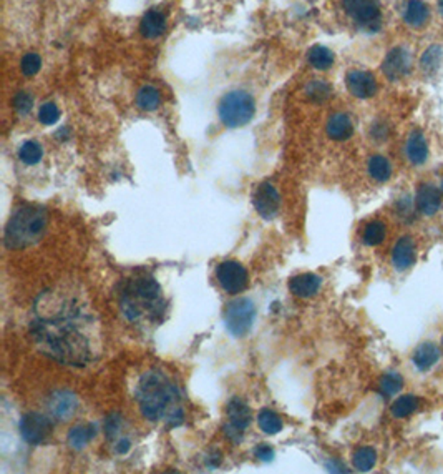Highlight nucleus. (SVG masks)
<instances>
[{
  "mask_svg": "<svg viewBox=\"0 0 443 474\" xmlns=\"http://www.w3.org/2000/svg\"><path fill=\"white\" fill-rule=\"evenodd\" d=\"M30 335L44 354L67 366L85 368L102 353L98 318L75 283H60L39 295Z\"/></svg>",
  "mask_w": 443,
  "mask_h": 474,
  "instance_id": "1",
  "label": "nucleus"
},
{
  "mask_svg": "<svg viewBox=\"0 0 443 474\" xmlns=\"http://www.w3.org/2000/svg\"><path fill=\"white\" fill-rule=\"evenodd\" d=\"M140 411L152 423H164L176 428L185 421L181 395L178 386L159 370H150L141 375L136 386Z\"/></svg>",
  "mask_w": 443,
  "mask_h": 474,
  "instance_id": "2",
  "label": "nucleus"
},
{
  "mask_svg": "<svg viewBox=\"0 0 443 474\" xmlns=\"http://www.w3.org/2000/svg\"><path fill=\"white\" fill-rule=\"evenodd\" d=\"M118 302L126 320L138 328L157 325L166 312V300L161 286L146 271H136L135 275L123 280Z\"/></svg>",
  "mask_w": 443,
  "mask_h": 474,
  "instance_id": "3",
  "label": "nucleus"
},
{
  "mask_svg": "<svg viewBox=\"0 0 443 474\" xmlns=\"http://www.w3.org/2000/svg\"><path fill=\"white\" fill-rule=\"evenodd\" d=\"M45 230H47V213H45V210L35 207V205H24V207L17 208L8 220L6 235H4V243L11 250L32 247L42 238Z\"/></svg>",
  "mask_w": 443,
  "mask_h": 474,
  "instance_id": "4",
  "label": "nucleus"
},
{
  "mask_svg": "<svg viewBox=\"0 0 443 474\" xmlns=\"http://www.w3.org/2000/svg\"><path fill=\"white\" fill-rule=\"evenodd\" d=\"M219 118L230 129L248 125L256 113V102L244 90H232L219 102Z\"/></svg>",
  "mask_w": 443,
  "mask_h": 474,
  "instance_id": "5",
  "label": "nucleus"
},
{
  "mask_svg": "<svg viewBox=\"0 0 443 474\" xmlns=\"http://www.w3.org/2000/svg\"><path fill=\"white\" fill-rule=\"evenodd\" d=\"M256 307L249 298H237L226 307L225 323L230 333L236 338L246 336L253 328Z\"/></svg>",
  "mask_w": 443,
  "mask_h": 474,
  "instance_id": "6",
  "label": "nucleus"
},
{
  "mask_svg": "<svg viewBox=\"0 0 443 474\" xmlns=\"http://www.w3.org/2000/svg\"><path fill=\"white\" fill-rule=\"evenodd\" d=\"M342 6L362 29L377 30L381 25L378 0H342Z\"/></svg>",
  "mask_w": 443,
  "mask_h": 474,
  "instance_id": "7",
  "label": "nucleus"
},
{
  "mask_svg": "<svg viewBox=\"0 0 443 474\" xmlns=\"http://www.w3.org/2000/svg\"><path fill=\"white\" fill-rule=\"evenodd\" d=\"M52 421L40 413H27L20 419V435L25 443L42 444L52 435Z\"/></svg>",
  "mask_w": 443,
  "mask_h": 474,
  "instance_id": "8",
  "label": "nucleus"
},
{
  "mask_svg": "<svg viewBox=\"0 0 443 474\" xmlns=\"http://www.w3.org/2000/svg\"><path fill=\"white\" fill-rule=\"evenodd\" d=\"M216 278L221 288L231 295L241 293L248 286V271L241 263L232 260L219 263L216 267Z\"/></svg>",
  "mask_w": 443,
  "mask_h": 474,
  "instance_id": "9",
  "label": "nucleus"
},
{
  "mask_svg": "<svg viewBox=\"0 0 443 474\" xmlns=\"http://www.w3.org/2000/svg\"><path fill=\"white\" fill-rule=\"evenodd\" d=\"M253 203L256 212L259 213V217L264 218V220H272V218L279 213L281 207L279 191H277L276 186L271 184H261L254 191Z\"/></svg>",
  "mask_w": 443,
  "mask_h": 474,
  "instance_id": "10",
  "label": "nucleus"
},
{
  "mask_svg": "<svg viewBox=\"0 0 443 474\" xmlns=\"http://www.w3.org/2000/svg\"><path fill=\"white\" fill-rule=\"evenodd\" d=\"M412 62H410V53L405 49L395 47L392 49L382 62V72L389 80H402L410 72Z\"/></svg>",
  "mask_w": 443,
  "mask_h": 474,
  "instance_id": "11",
  "label": "nucleus"
},
{
  "mask_svg": "<svg viewBox=\"0 0 443 474\" xmlns=\"http://www.w3.org/2000/svg\"><path fill=\"white\" fill-rule=\"evenodd\" d=\"M442 191L432 184H422L415 193V207L423 217H435L442 210Z\"/></svg>",
  "mask_w": 443,
  "mask_h": 474,
  "instance_id": "12",
  "label": "nucleus"
},
{
  "mask_svg": "<svg viewBox=\"0 0 443 474\" xmlns=\"http://www.w3.org/2000/svg\"><path fill=\"white\" fill-rule=\"evenodd\" d=\"M345 84L349 92L357 98H371L377 94V80L371 72L352 70L345 77Z\"/></svg>",
  "mask_w": 443,
  "mask_h": 474,
  "instance_id": "13",
  "label": "nucleus"
},
{
  "mask_svg": "<svg viewBox=\"0 0 443 474\" xmlns=\"http://www.w3.org/2000/svg\"><path fill=\"white\" fill-rule=\"evenodd\" d=\"M77 409H79V399L70 391H57L48 401L50 414L60 421H67L75 416Z\"/></svg>",
  "mask_w": 443,
  "mask_h": 474,
  "instance_id": "14",
  "label": "nucleus"
},
{
  "mask_svg": "<svg viewBox=\"0 0 443 474\" xmlns=\"http://www.w3.org/2000/svg\"><path fill=\"white\" fill-rule=\"evenodd\" d=\"M392 263L399 271H407L417 263V248L410 236H402L397 240L392 250Z\"/></svg>",
  "mask_w": 443,
  "mask_h": 474,
  "instance_id": "15",
  "label": "nucleus"
},
{
  "mask_svg": "<svg viewBox=\"0 0 443 474\" xmlns=\"http://www.w3.org/2000/svg\"><path fill=\"white\" fill-rule=\"evenodd\" d=\"M442 353L440 348L432 341H425V343H420L412 353V363L415 364L418 371L425 373L430 371L432 368H435L438 361H440Z\"/></svg>",
  "mask_w": 443,
  "mask_h": 474,
  "instance_id": "16",
  "label": "nucleus"
},
{
  "mask_svg": "<svg viewBox=\"0 0 443 474\" xmlns=\"http://www.w3.org/2000/svg\"><path fill=\"white\" fill-rule=\"evenodd\" d=\"M322 286V278L314 275V273H300V275L294 276L289 281V290L292 295L298 298H310L316 293H319Z\"/></svg>",
  "mask_w": 443,
  "mask_h": 474,
  "instance_id": "17",
  "label": "nucleus"
},
{
  "mask_svg": "<svg viewBox=\"0 0 443 474\" xmlns=\"http://www.w3.org/2000/svg\"><path fill=\"white\" fill-rule=\"evenodd\" d=\"M227 418H230V423L226 426L232 428V430H237L241 433H244L248 430V426L253 421V416H251V409L248 408V404L241 399H231L227 403Z\"/></svg>",
  "mask_w": 443,
  "mask_h": 474,
  "instance_id": "18",
  "label": "nucleus"
},
{
  "mask_svg": "<svg viewBox=\"0 0 443 474\" xmlns=\"http://www.w3.org/2000/svg\"><path fill=\"white\" fill-rule=\"evenodd\" d=\"M405 153H407L409 162L412 165H423L428 158V143L425 136L420 130H414L409 135L407 145H405Z\"/></svg>",
  "mask_w": 443,
  "mask_h": 474,
  "instance_id": "19",
  "label": "nucleus"
},
{
  "mask_svg": "<svg viewBox=\"0 0 443 474\" xmlns=\"http://www.w3.org/2000/svg\"><path fill=\"white\" fill-rule=\"evenodd\" d=\"M326 130H327V135L331 136L332 140H336V142H344V140L352 136L354 124L347 113L337 112L329 118Z\"/></svg>",
  "mask_w": 443,
  "mask_h": 474,
  "instance_id": "20",
  "label": "nucleus"
},
{
  "mask_svg": "<svg viewBox=\"0 0 443 474\" xmlns=\"http://www.w3.org/2000/svg\"><path fill=\"white\" fill-rule=\"evenodd\" d=\"M166 30V17L163 12L152 8L143 15L140 24V32L145 39H158Z\"/></svg>",
  "mask_w": 443,
  "mask_h": 474,
  "instance_id": "21",
  "label": "nucleus"
},
{
  "mask_svg": "<svg viewBox=\"0 0 443 474\" xmlns=\"http://www.w3.org/2000/svg\"><path fill=\"white\" fill-rule=\"evenodd\" d=\"M428 17H430V12H428L427 4L423 0H409L407 7H405L404 19L410 27L420 29V27L427 24Z\"/></svg>",
  "mask_w": 443,
  "mask_h": 474,
  "instance_id": "22",
  "label": "nucleus"
},
{
  "mask_svg": "<svg viewBox=\"0 0 443 474\" xmlns=\"http://www.w3.org/2000/svg\"><path fill=\"white\" fill-rule=\"evenodd\" d=\"M420 404H422V399L418 396L414 395H404L399 396L390 406V414L397 419H404L412 416L414 413L418 411Z\"/></svg>",
  "mask_w": 443,
  "mask_h": 474,
  "instance_id": "23",
  "label": "nucleus"
},
{
  "mask_svg": "<svg viewBox=\"0 0 443 474\" xmlns=\"http://www.w3.org/2000/svg\"><path fill=\"white\" fill-rule=\"evenodd\" d=\"M97 436V426L95 425H79L73 426L68 433V443L73 449L80 451Z\"/></svg>",
  "mask_w": 443,
  "mask_h": 474,
  "instance_id": "24",
  "label": "nucleus"
},
{
  "mask_svg": "<svg viewBox=\"0 0 443 474\" xmlns=\"http://www.w3.org/2000/svg\"><path fill=\"white\" fill-rule=\"evenodd\" d=\"M367 168L369 175H371L376 181H378V184H385V181L390 180L392 165L385 157H382V155H373V157H371Z\"/></svg>",
  "mask_w": 443,
  "mask_h": 474,
  "instance_id": "25",
  "label": "nucleus"
},
{
  "mask_svg": "<svg viewBox=\"0 0 443 474\" xmlns=\"http://www.w3.org/2000/svg\"><path fill=\"white\" fill-rule=\"evenodd\" d=\"M387 236V226L382 220H372L364 226L362 231V241L367 247H377V245L383 243Z\"/></svg>",
  "mask_w": 443,
  "mask_h": 474,
  "instance_id": "26",
  "label": "nucleus"
},
{
  "mask_svg": "<svg viewBox=\"0 0 443 474\" xmlns=\"http://www.w3.org/2000/svg\"><path fill=\"white\" fill-rule=\"evenodd\" d=\"M402 388H404V376L397 371L385 373L378 381V393L383 398H392V396L400 393Z\"/></svg>",
  "mask_w": 443,
  "mask_h": 474,
  "instance_id": "27",
  "label": "nucleus"
},
{
  "mask_svg": "<svg viewBox=\"0 0 443 474\" xmlns=\"http://www.w3.org/2000/svg\"><path fill=\"white\" fill-rule=\"evenodd\" d=\"M308 60L310 65L317 68V70H327V68L334 65V53H332L327 47H322V45H314V47L309 50Z\"/></svg>",
  "mask_w": 443,
  "mask_h": 474,
  "instance_id": "28",
  "label": "nucleus"
},
{
  "mask_svg": "<svg viewBox=\"0 0 443 474\" xmlns=\"http://www.w3.org/2000/svg\"><path fill=\"white\" fill-rule=\"evenodd\" d=\"M136 103H138L141 110L153 112L157 110L159 103H161V95H159L157 87L145 85L138 92V95H136Z\"/></svg>",
  "mask_w": 443,
  "mask_h": 474,
  "instance_id": "29",
  "label": "nucleus"
},
{
  "mask_svg": "<svg viewBox=\"0 0 443 474\" xmlns=\"http://www.w3.org/2000/svg\"><path fill=\"white\" fill-rule=\"evenodd\" d=\"M377 463V451L371 448V446H362L355 451L352 456V466L357 469V471L367 473L376 466Z\"/></svg>",
  "mask_w": 443,
  "mask_h": 474,
  "instance_id": "30",
  "label": "nucleus"
},
{
  "mask_svg": "<svg viewBox=\"0 0 443 474\" xmlns=\"http://www.w3.org/2000/svg\"><path fill=\"white\" fill-rule=\"evenodd\" d=\"M258 425L266 435H277L282 430V419L271 409H263L258 416Z\"/></svg>",
  "mask_w": 443,
  "mask_h": 474,
  "instance_id": "31",
  "label": "nucleus"
},
{
  "mask_svg": "<svg viewBox=\"0 0 443 474\" xmlns=\"http://www.w3.org/2000/svg\"><path fill=\"white\" fill-rule=\"evenodd\" d=\"M443 60V50L438 45H432L425 50L422 58H420V67L425 74H433L438 70V67L442 65Z\"/></svg>",
  "mask_w": 443,
  "mask_h": 474,
  "instance_id": "32",
  "label": "nucleus"
},
{
  "mask_svg": "<svg viewBox=\"0 0 443 474\" xmlns=\"http://www.w3.org/2000/svg\"><path fill=\"white\" fill-rule=\"evenodd\" d=\"M18 157H20V160L27 163V165H35V163H39L44 157L42 145L35 142V140H29V142H25L20 147V150H18Z\"/></svg>",
  "mask_w": 443,
  "mask_h": 474,
  "instance_id": "33",
  "label": "nucleus"
},
{
  "mask_svg": "<svg viewBox=\"0 0 443 474\" xmlns=\"http://www.w3.org/2000/svg\"><path fill=\"white\" fill-rule=\"evenodd\" d=\"M305 95L316 103H322L332 95V87L324 80H312L305 87Z\"/></svg>",
  "mask_w": 443,
  "mask_h": 474,
  "instance_id": "34",
  "label": "nucleus"
},
{
  "mask_svg": "<svg viewBox=\"0 0 443 474\" xmlns=\"http://www.w3.org/2000/svg\"><path fill=\"white\" fill-rule=\"evenodd\" d=\"M39 120L42 122L44 125L57 124V122L60 120V108L52 102L44 103L39 110Z\"/></svg>",
  "mask_w": 443,
  "mask_h": 474,
  "instance_id": "35",
  "label": "nucleus"
},
{
  "mask_svg": "<svg viewBox=\"0 0 443 474\" xmlns=\"http://www.w3.org/2000/svg\"><path fill=\"white\" fill-rule=\"evenodd\" d=\"M20 67H22V72H24V75H27V77L37 75V74H39L40 67H42V58H40L39 53L30 52V53H27V56H24V58H22Z\"/></svg>",
  "mask_w": 443,
  "mask_h": 474,
  "instance_id": "36",
  "label": "nucleus"
},
{
  "mask_svg": "<svg viewBox=\"0 0 443 474\" xmlns=\"http://www.w3.org/2000/svg\"><path fill=\"white\" fill-rule=\"evenodd\" d=\"M395 212H397V215H399L402 218V220H405V222L412 220V218L415 217L412 198H410L409 195H405L404 198H400L399 202H397V205H395Z\"/></svg>",
  "mask_w": 443,
  "mask_h": 474,
  "instance_id": "37",
  "label": "nucleus"
},
{
  "mask_svg": "<svg viewBox=\"0 0 443 474\" xmlns=\"http://www.w3.org/2000/svg\"><path fill=\"white\" fill-rule=\"evenodd\" d=\"M34 107V98L29 92H18L15 97H13V108L20 113V115H25L29 113Z\"/></svg>",
  "mask_w": 443,
  "mask_h": 474,
  "instance_id": "38",
  "label": "nucleus"
},
{
  "mask_svg": "<svg viewBox=\"0 0 443 474\" xmlns=\"http://www.w3.org/2000/svg\"><path fill=\"white\" fill-rule=\"evenodd\" d=\"M120 428H121V416L120 414L113 413L110 414V416L105 419V433H107V436L110 440H113L118 433H120Z\"/></svg>",
  "mask_w": 443,
  "mask_h": 474,
  "instance_id": "39",
  "label": "nucleus"
},
{
  "mask_svg": "<svg viewBox=\"0 0 443 474\" xmlns=\"http://www.w3.org/2000/svg\"><path fill=\"white\" fill-rule=\"evenodd\" d=\"M371 136L373 140H377V142H383V140H387L390 136V127L385 122H376L371 127Z\"/></svg>",
  "mask_w": 443,
  "mask_h": 474,
  "instance_id": "40",
  "label": "nucleus"
},
{
  "mask_svg": "<svg viewBox=\"0 0 443 474\" xmlns=\"http://www.w3.org/2000/svg\"><path fill=\"white\" fill-rule=\"evenodd\" d=\"M254 454H256V458H258L259 461H263V463H269L274 459V451H272L271 446H267V444L256 446Z\"/></svg>",
  "mask_w": 443,
  "mask_h": 474,
  "instance_id": "41",
  "label": "nucleus"
},
{
  "mask_svg": "<svg viewBox=\"0 0 443 474\" xmlns=\"http://www.w3.org/2000/svg\"><path fill=\"white\" fill-rule=\"evenodd\" d=\"M130 448H131L130 440H128V437H121V440L118 441L117 446H115V451L118 454H126L128 451H130Z\"/></svg>",
  "mask_w": 443,
  "mask_h": 474,
  "instance_id": "42",
  "label": "nucleus"
},
{
  "mask_svg": "<svg viewBox=\"0 0 443 474\" xmlns=\"http://www.w3.org/2000/svg\"><path fill=\"white\" fill-rule=\"evenodd\" d=\"M219 463H221V454H219L218 453V451H214V453H213V456H211V458H209V461H208V464H209V466H211V468H216L218 466V464Z\"/></svg>",
  "mask_w": 443,
  "mask_h": 474,
  "instance_id": "43",
  "label": "nucleus"
},
{
  "mask_svg": "<svg viewBox=\"0 0 443 474\" xmlns=\"http://www.w3.org/2000/svg\"><path fill=\"white\" fill-rule=\"evenodd\" d=\"M438 11H440L442 17H443V0H438Z\"/></svg>",
  "mask_w": 443,
  "mask_h": 474,
  "instance_id": "44",
  "label": "nucleus"
},
{
  "mask_svg": "<svg viewBox=\"0 0 443 474\" xmlns=\"http://www.w3.org/2000/svg\"><path fill=\"white\" fill-rule=\"evenodd\" d=\"M440 191H442V195H443V179H442V184H440Z\"/></svg>",
  "mask_w": 443,
  "mask_h": 474,
  "instance_id": "45",
  "label": "nucleus"
},
{
  "mask_svg": "<svg viewBox=\"0 0 443 474\" xmlns=\"http://www.w3.org/2000/svg\"><path fill=\"white\" fill-rule=\"evenodd\" d=\"M442 346H443V338H442Z\"/></svg>",
  "mask_w": 443,
  "mask_h": 474,
  "instance_id": "46",
  "label": "nucleus"
}]
</instances>
